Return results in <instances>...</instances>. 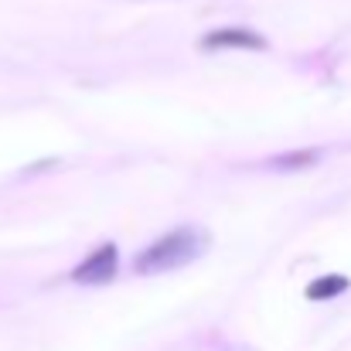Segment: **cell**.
Instances as JSON below:
<instances>
[{"label":"cell","instance_id":"7a4b0ae2","mask_svg":"<svg viewBox=\"0 0 351 351\" xmlns=\"http://www.w3.org/2000/svg\"><path fill=\"white\" fill-rule=\"evenodd\" d=\"M117 266H119V252L113 242L93 249L75 269H72V280L75 283H110L117 276Z\"/></svg>","mask_w":351,"mask_h":351},{"label":"cell","instance_id":"6da1fadb","mask_svg":"<svg viewBox=\"0 0 351 351\" xmlns=\"http://www.w3.org/2000/svg\"><path fill=\"white\" fill-rule=\"evenodd\" d=\"M202 245H205V239L195 232V229L167 232L164 239H157L154 245H147L136 256V273H164V269L184 266V263H191L202 252Z\"/></svg>","mask_w":351,"mask_h":351},{"label":"cell","instance_id":"3957f363","mask_svg":"<svg viewBox=\"0 0 351 351\" xmlns=\"http://www.w3.org/2000/svg\"><path fill=\"white\" fill-rule=\"evenodd\" d=\"M202 48H212V51H219V48H245V51H259V48H266V41H263L256 31H249V27H222V31L205 34V38H202Z\"/></svg>","mask_w":351,"mask_h":351},{"label":"cell","instance_id":"277c9868","mask_svg":"<svg viewBox=\"0 0 351 351\" xmlns=\"http://www.w3.org/2000/svg\"><path fill=\"white\" fill-rule=\"evenodd\" d=\"M345 290H348V276L331 273V276L314 280V283L307 287V297H311V300H331V297H338V293H345Z\"/></svg>","mask_w":351,"mask_h":351}]
</instances>
